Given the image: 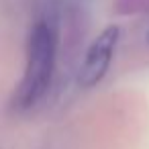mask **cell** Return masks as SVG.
Returning <instances> with one entry per match:
<instances>
[{"mask_svg": "<svg viewBox=\"0 0 149 149\" xmlns=\"http://www.w3.org/2000/svg\"><path fill=\"white\" fill-rule=\"evenodd\" d=\"M55 51H57L55 29L47 21H39L29 37L27 68L19 90V104L23 108L35 106L49 90L55 68Z\"/></svg>", "mask_w": 149, "mask_h": 149, "instance_id": "6da1fadb", "label": "cell"}, {"mask_svg": "<svg viewBox=\"0 0 149 149\" xmlns=\"http://www.w3.org/2000/svg\"><path fill=\"white\" fill-rule=\"evenodd\" d=\"M147 41H149V35H147Z\"/></svg>", "mask_w": 149, "mask_h": 149, "instance_id": "3957f363", "label": "cell"}, {"mask_svg": "<svg viewBox=\"0 0 149 149\" xmlns=\"http://www.w3.org/2000/svg\"><path fill=\"white\" fill-rule=\"evenodd\" d=\"M118 35H120L118 27L110 25L90 43V47L82 59V65L78 70V84L82 88H92L104 78V74L110 68L114 47L118 43Z\"/></svg>", "mask_w": 149, "mask_h": 149, "instance_id": "7a4b0ae2", "label": "cell"}]
</instances>
